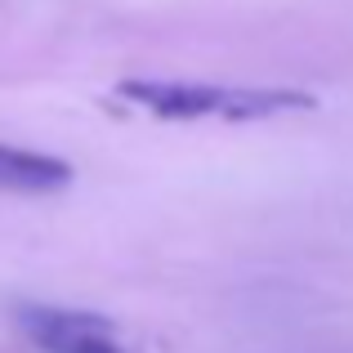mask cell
<instances>
[{
  "label": "cell",
  "mask_w": 353,
  "mask_h": 353,
  "mask_svg": "<svg viewBox=\"0 0 353 353\" xmlns=\"http://www.w3.org/2000/svg\"><path fill=\"white\" fill-rule=\"evenodd\" d=\"M121 99L148 108L170 121H197V117H224V121H259L286 112V108H313L300 90H273V85H206V81H121Z\"/></svg>",
  "instance_id": "6da1fadb"
},
{
  "label": "cell",
  "mask_w": 353,
  "mask_h": 353,
  "mask_svg": "<svg viewBox=\"0 0 353 353\" xmlns=\"http://www.w3.org/2000/svg\"><path fill=\"white\" fill-rule=\"evenodd\" d=\"M18 327L45 353H125V345L117 340V327L99 313L27 304V309H18Z\"/></svg>",
  "instance_id": "7a4b0ae2"
},
{
  "label": "cell",
  "mask_w": 353,
  "mask_h": 353,
  "mask_svg": "<svg viewBox=\"0 0 353 353\" xmlns=\"http://www.w3.org/2000/svg\"><path fill=\"white\" fill-rule=\"evenodd\" d=\"M68 183H72V165L63 157L0 143V192H54L68 188Z\"/></svg>",
  "instance_id": "3957f363"
}]
</instances>
